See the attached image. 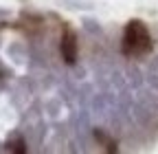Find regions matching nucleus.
Instances as JSON below:
<instances>
[{
	"label": "nucleus",
	"mask_w": 158,
	"mask_h": 154,
	"mask_svg": "<svg viewBox=\"0 0 158 154\" xmlns=\"http://www.w3.org/2000/svg\"><path fill=\"white\" fill-rule=\"evenodd\" d=\"M152 49V37L147 27L141 20H132L123 33V53L127 55H143Z\"/></svg>",
	"instance_id": "1"
},
{
	"label": "nucleus",
	"mask_w": 158,
	"mask_h": 154,
	"mask_svg": "<svg viewBox=\"0 0 158 154\" xmlns=\"http://www.w3.org/2000/svg\"><path fill=\"white\" fill-rule=\"evenodd\" d=\"M62 55L68 64H73L77 60V42H75V35L73 33H66L64 40H62Z\"/></svg>",
	"instance_id": "2"
}]
</instances>
